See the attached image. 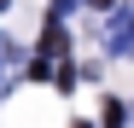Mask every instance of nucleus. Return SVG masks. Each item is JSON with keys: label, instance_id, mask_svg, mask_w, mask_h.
Here are the masks:
<instances>
[{"label": "nucleus", "instance_id": "f257e3e1", "mask_svg": "<svg viewBox=\"0 0 134 128\" xmlns=\"http://www.w3.org/2000/svg\"><path fill=\"white\" fill-rule=\"evenodd\" d=\"M111 47H117V53H134V12H122L117 24H111Z\"/></svg>", "mask_w": 134, "mask_h": 128}, {"label": "nucleus", "instance_id": "f03ea898", "mask_svg": "<svg viewBox=\"0 0 134 128\" xmlns=\"http://www.w3.org/2000/svg\"><path fill=\"white\" fill-rule=\"evenodd\" d=\"M53 6H58V12H70V0H53Z\"/></svg>", "mask_w": 134, "mask_h": 128}, {"label": "nucleus", "instance_id": "7ed1b4c3", "mask_svg": "<svg viewBox=\"0 0 134 128\" xmlns=\"http://www.w3.org/2000/svg\"><path fill=\"white\" fill-rule=\"evenodd\" d=\"M93 6H111V0H93Z\"/></svg>", "mask_w": 134, "mask_h": 128}, {"label": "nucleus", "instance_id": "20e7f679", "mask_svg": "<svg viewBox=\"0 0 134 128\" xmlns=\"http://www.w3.org/2000/svg\"><path fill=\"white\" fill-rule=\"evenodd\" d=\"M0 6H6V0H0Z\"/></svg>", "mask_w": 134, "mask_h": 128}]
</instances>
